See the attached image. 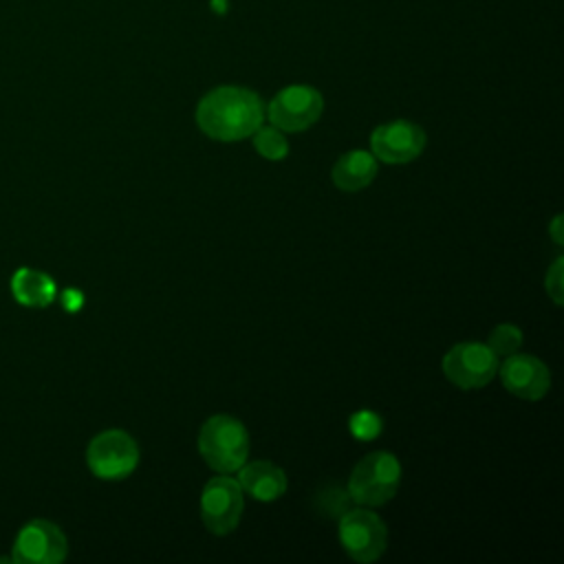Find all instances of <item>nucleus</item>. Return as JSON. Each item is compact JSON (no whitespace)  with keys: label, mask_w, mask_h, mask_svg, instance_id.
<instances>
[{"label":"nucleus","mask_w":564,"mask_h":564,"mask_svg":"<svg viewBox=\"0 0 564 564\" xmlns=\"http://www.w3.org/2000/svg\"><path fill=\"white\" fill-rule=\"evenodd\" d=\"M264 121L262 99L242 86H218L196 106L198 128L216 141H240Z\"/></svg>","instance_id":"nucleus-1"},{"label":"nucleus","mask_w":564,"mask_h":564,"mask_svg":"<svg viewBox=\"0 0 564 564\" xmlns=\"http://www.w3.org/2000/svg\"><path fill=\"white\" fill-rule=\"evenodd\" d=\"M198 449L212 469L231 474L247 463L249 434L238 419L229 414H216L203 423L198 434Z\"/></svg>","instance_id":"nucleus-2"},{"label":"nucleus","mask_w":564,"mask_h":564,"mask_svg":"<svg viewBox=\"0 0 564 564\" xmlns=\"http://www.w3.org/2000/svg\"><path fill=\"white\" fill-rule=\"evenodd\" d=\"M401 465L390 452H372L364 456L350 471L348 494L359 505L379 507L388 502L399 487Z\"/></svg>","instance_id":"nucleus-3"},{"label":"nucleus","mask_w":564,"mask_h":564,"mask_svg":"<svg viewBox=\"0 0 564 564\" xmlns=\"http://www.w3.org/2000/svg\"><path fill=\"white\" fill-rule=\"evenodd\" d=\"M86 463L97 478L121 480L139 465L137 441L123 430H106L90 441Z\"/></svg>","instance_id":"nucleus-4"},{"label":"nucleus","mask_w":564,"mask_h":564,"mask_svg":"<svg viewBox=\"0 0 564 564\" xmlns=\"http://www.w3.org/2000/svg\"><path fill=\"white\" fill-rule=\"evenodd\" d=\"M324 110L322 93L313 86L293 84L282 88L267 106L271 126L282 132H302L311 128Z\"/></svg>","instance_id":"nucleus-5"},{"label":"nucleus","mask_w":564,"mask_h":564,"mask_svg":"<svg viewBox=\"0 0 564 564\" xmlns=\"http://www.w3.org/2000/svg\"><path fill=\"white\" fill-rule=\"evenodd\" d=\"M443 372L454 386L463 390L482 388L498 372V357L487 344L463 341L445 352Z\"/></svg>","instance_id":"nucleus-6"},{"label":"nucleus","mask_w":564,"mask_h":564,"mask_svg":"<svg viewBox=\"0 0 564 564\" xmlns=\"http://www.w3.org/2000/svg\"><path fill=\"white\" fill-rule=\"evenodd\" d=\"M386 524L370 509H350L339 520V542L355 562L379 560L386 551Z\"/></svg>","instance_id":"nucleus-7"},{"label":"nucleus","mask_w":564,"mask_h":564,"mask_svg":"<svg viewBox=\"0 0 564 564\" xmlns=\"http://www.w3.org/2000/svg\"><path fill=\"white\" fill-rule=\"evenodd\" d=\"M242 487L229 476L212 478L200 496V516L216 535L231 533L242 516Z\"/></svg>","instance_id":"nucleus-8"},{"label":"nucleus","mask_w":564,"mask_h":564,"mask_svg":"<svg viewBox=\"0 0 564 564\" xmlns=\"http://www.w3.org/2000/svg\"><path fill=\"white\" fill-rule=\"evenodd\" d=\"M68 544L62 529L48 520H31L13 542L15 564H57L66 557Z\"/></svg>","instance_id":"nucleus-9"},{"label":"nucleus","mask_w":564,"mask_h":564,"mask_svg":"<svg viewBox=\"0 0 564 564\" xmlns=\"http://www.w3.org/2000/svg\"><path fill=\"white\" fill-rule=\"evenodd\" d=\"M370 148L375 159L383 163H410L425 148V132L421 126L397 119L390 123H381L370 134Z\"/></svg>","instance_id":"nucleus-10"},{"label":"nucleus","mask_w":564,"mask_h":564,"mask_svg":"<svg viewBox=\"0 0 564 564\" xmlns=\"http://www.w3.org/2000/svg\"><path fill=\"white\" fill-rule=\"evenodd\" d=\"M500 379L511 394L529 401L542 399L551 386V372L546 364L533 355L522 352L505 357V364L500 366Z\"/></svg>","instance_id":"nucleus-11"},{"label":"nucleus","mask_w":564,"mask_h":564,"mask_svg":"<svg viewBox=\"0 0 564 564\" xmlns=\"http://www.w3.org/2000/svg\"><path fill=\"white\" fill-rule=\"evenodd\" d=\"M238 471H240L238 482L242 491H247L256 500L271 502L286 491V474L269 460L245 463Z\"/></svg>","instance_id":"nucleus-12"},{"label":"nucleus","mask_w":564,"mask_h":564,"mask_svg":"<svg viewBox=\"0 0 564 564\" xmlns=\"http://www.w3.org/2000/svg\"><path fill=\"white\" fill-rule=\"evenodd\" d=\"M375 176H377V159L372 152H366V150H352L341 154L330 170V178L335 187H339L341 192L364 189L375 181Z\"/></svg>","instance_id":"nucleus-13"},{"label":"nucleus","mask_w":564,"mask_h":564,"mask_svg":"<svg viewBox=\"0 0 564 564\" xmlns=\"http://www.w3.org/2000/svg\"><path fill=\"white\" fill-rule=\"evenodd\" d=\"M13 297L31 308L48 306L55 300V282L35 269H18L11 278Z\"/></svg>","instance_id":"nucleus-14"},{"label":"nucleus","mask_w":564,"mask_h":564,"mask_svg":"<svg viewBox=\"0 0 564 564\" xmlns=\"http://www.w3.org/2000/svg\"><path fill=\"white\" fill-rule=\"evenodd\" d=\"M253 145L258 154L269 161H282L289 154V141L284 139L282 130H278L275 126H267V128L260 126L253 132Z\"/></svg>","instance_id":"nucleus-15"},{"label":"nucleus","mask_w":564,"mask_h":564,"mask_svg":"<svg viewBox=\"0 0 564 564\" xmlns=\"http://www.w3.org/2000/svg\"><path fill=\"white\" fill-rule=\"evenodd\" d=\"M487 346L496 357H509L522 346V333L513 324H500L489 333Z\"/></svg>","instance_id":"nucleus-16"},{"label":"nucleus","mask_w":564,"mask_h":564,"mask_svg":"<svg viewBox=\"0 0 564 564\" xmlns=\"http://www.w3.org/2000/svg\"><path fill=\"white\" fill-rule=\"evenodd\" d=\"M350 432L359 441H370L381 432V419L375 412L361 410L350 416Z\"/></svg>","instance_id":"nucleus-17"},{"label":"nucleus","mask_w":564,"mask_h":564,"mask_svg":"<svg viewBox=\"0 0 564 564\" xmlns=\"http://www.w3.org/2000/svg\"><path fill=\"white\" fill-rule=\"evenodd\" d=\"M544 286H546V293L551 295V300L555 304H562V300H564V260L562 258H557L551 264V269L546 271Z\"/></svg>","instance_id":"nucleus-18"},{"label":"nucleus","mask_w":564,"mask_h":564,"mask_svg":"<svg viewBox=\"0 0 564 564\" xmlns=\"http://www.w3.org/2000/svg\"><path fill=\"white\" fill-rule=\"evenodd\" d=\"M560 225H562V216H555V220L551 223V236L557 245H562V231H560Z\"/></svg>","instance_id":"nucleus-19"},{"label":"nucleus","mask_w":564,"mask_h":564,"mask_svg":"<svg viewBox=\"0 0 564 564\" xmlns=\"http://www.w3.org/2000/svg\"><path fill=\"white\" fill-rule=\"evenodd\" d=\"M209 4H212V9H214L216 13H225V11H227V7H229V2H227V0H212Z\"/></svg>","instance_id":"nucleus-20"}]
</instances>
